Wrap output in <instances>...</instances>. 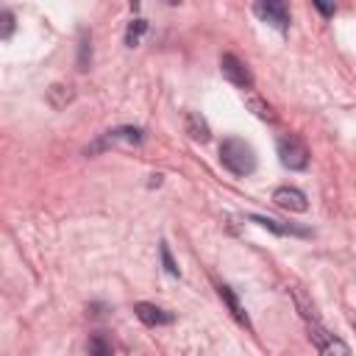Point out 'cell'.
<instances>
[{"label": "cell", "instance_id": "cell-1", "mask_svg": "<svg viewBox=\"0 0 356 356\" xmlns=\"http://www.w3.org/2000/svg\"><path fill=\"white\" fill-rule=\"evenodd\" d=\"M220 164L228 172L245 178L256 170V150L250 147V142H245L239 136H228L220 142Z\"/></svg>", "mask_w": 356, "mask_h": 356}, {"label": "cell", "instance_id": "cell-2", "mask_svg": "<svg viewBox=\"0 0 356 356\" xmlns=\"http://www.w3.org/2000/svg\"><path fill=\"white\" fill-rule=\"evenodd\" d=\"M278 159L286 170H306L309 167V147L298 134H286L278 139Z\"/></svg>", "mask_w": 356, "mask_h": 356}, {"label": "cell", "instance_id": "cell-3", "mask_svg": "<svg viewBox=\"0 0 356 356\" xmlns=\"http://www.w3.org/2000/svg\"><path fill=\"white\" fill-rule=\"evenodd\" d=\"M253 11H256V17H259L261 22H267L270 28H275V31H281V33L289 31V8H286V3H281V0H259V3L253 6Z\"/></svg>", "mask_w": 356, "mask_h": 356}, {"label": "cell", "instance_id": "cell-4", "mask_svg": "<svg viewBox=\"0 0 356 356\" xmlns=\"http://www.w3.org/2000/svg\"><path fill=\"white\" fill-rule=\"evenodd\" d=\"M220 72H222V78H228L234 86H239V89H253V75H250V70H248L234 53H222V56H220Z\"/></svg>", "mask_w": 356, "mask_h": 356}, {"label": "cell", "instance_id": "cell-5", "mask_svg": "<svg viewBox=\"0 0 356 356\" xmlns=\"http://www.w3.org/2000/svg\"><path fill=\"white\" fill-rule=\"evenodd\" d=\"M145 139V131L142 128H134V125H122V128H114V131H106L95 145L86 147V153H97V150H106L108 145H117V142H131V145H139Z\"/></svg>", "mask_w": 356, "mask_h": 356}, {"label": "cell", "instance_id": "cell-6", "mask_svg": "<svg viewBox=\"0 0 356 356\" xmlns=\"http://www.w3.org/2000/svg\"><path fill=\"white\" fill-rule=\"evenodd\" d=\"M273 203L284 211H306L309 209V200L298 186H278L273 192Z\"/></svg>", "mask_w": 356, "mask_h": 356}, {"label": "cell", "instance_id": "cell-7", "mask_svg": "<svg viewBox=\"0 0 356 356\" xmlns=\"http://www.w3.org/2000/svg\"><path fill=\"white\" fill-rule=\"evenodd\" d=\"M248 220L261 225V228H267V231H273V234H278V236H300V239L312 236L309 228H300V225H292V222H281V220H273V217H264V214H250Z\"/></svg>", "mask_w": 356, "mask_h": 356}, {"label": "cell", "instance_id": "cell-8", "mask_svg": "<svg viewBox=\"0 0 356 356\" xmlns=\"http://www.w3.org/2000/svg\"><path fill=\"white\" fill-rule=\"evenodd\" d=\"M134 314H136L145 325H150V328H156V325H170V323L175 320L172 312H167V309H161V306H156V303H145V300L134 303Z\"/></svg>", "mask_w": 356, "mask_h": 356}, {"label": "cell", "instance_id": "cell-9", "mask_svg": "<svg viewBox=\"0 0 356 356\" xmlns=\"http://www.w3.org/2000/svg\"><path fill=\"white\" fill-rule=\"evenodd\" d=\"M184 131L189 134V139H195V142H200V145L211 139V128H209L206 117L197 114V111H186V114H184Z\"/></svg>", "mask_w": 356, "mask_h": 356}, {"label": "cell", "instance_id": "cell-10", "mask_svg": "<svg viewBox=\"0 0 356 356\" xmlns=\"http://www.w3.org/2000/svg\"><path fill=\"white\" fill-rule=\"evenodd\" d=\"M217 295L222 298V303L228 306V312H231V314L236 317V323H242L245 328H250V317H248L245 306L239 303V298L234 295V289H231V286H225V284H220V286H217Z\"/></svg>", "mask_w": 356, "mask_h": 356}, {"label": "cell", "instance_id": "cell-11", "mask_svg": "<svg viewBox=\"0 0 356 356\" xmlns=\"http://www.w3.org/2000/svg\"><path fill=\"white\" fill-rule=\"evenodd\" d=\"M86 353L89 356H114V345L103 331H95L86 339Z\"/></svg>", "mask_w": 356, "mask_h": 356}, {"label": "cell", "instance_id": "cell-12", "mask_svg": "<svg viewBox=\"0 0 356 356\" xmlns=\"http://www.w3.org/2000/svg\"><path fill=\"white\" fill-rule=\"evenodd\" d=\"M289 292H292V298H295V309L306 317V323H314V320H317V312H314V303L306 298V292H303L300 286H292Z\"/></svg>", "mask_w": 356, "mask_h": 356}, {"label": "cell", "instance_id": "cell-13", "mask_svg": "<svg viewBox=\"0 0 356 356\" xmlns=\"http://www.w3.org/2000/svg\"><path fill=\"white\" fill-rule=\"evenodd\" d=\"M70 100H72V86H64V83H53V86L47 89V103H50L53 108H64Z\"/></svg>", "mask_w": 356, "mask_h": 356}, {"label": "cell", "instance_id": "cell-14", "mask_svg": "<svg viewBox=\"0 0 356 356\" xmlns=\"http://www.w3.org/2000/svg\"><path fill=\"white\" fill-rule=\"evenodd\" d=\"M245 106H248L259 120H264V122H275V111H273L259 95H248V97H245Z\"/></svg>", "mask_w": 356, "mask_h": 356}, {"label": "cell", "instance_id": "cell-15", "mask_svg": "<svg viewBox=\"0 0 356 356\" xmlns=\"http://www.w3.org/2000/svg\"><path fill=\"white\" fill-rule=\"evenodd\" d=\"M317 350H320V356H350L348 342H345V339H339V337H334V334H331V337H328Z\"/></svg>", "mask_w": 356, "mask_h": 356}, {"label": "cell", "instance_id": "cell-16", "mask_svg": "<svg viewBox=\"0 0 356 356\" xmlns=\"http://www.w3.org/2000/svg\"><path fill=\"white\" fill-rule=\"evenodd\" d=\"M145 31H147V19L134 17V19L128 22V31H125V44H128V47H136V44L142 42Z\"/></svg>", "mask_w": 356, "mask_h": 356}, {"label": "cell", "instance_id": "cell-17", "mask_svg": "<svg viewBox=\"0 0 356 356\" xmlns=\"http://www.w3.org/2000/svg\"><path fill=\"white\" fill-rule=\"evenodd\" d=\"M159 256H161V264H164V270L170 273V275H181V270H178V264H175V259H172V253H170V245L167 242H159Z\"/></svg>", "mask_w": 356, "mask_h": 356}, {"label": "cell", "instance_id": "cell-18", "mask_svg": "<svg viewBox=\"0 0 356 356\" xmlns=\"http://www.w3.org/2000/svg\"><path fill=\"white\" fill-rule=\"evenodd\" d=\"M0 22H3V28H0V39H8V36L14 33V14H11L8 8H3V11H0Z\"/></svg>", "mask_w": 356, "mask_h": 356}, {"label": "cell", "instance_id": "cell-19", "mask_svg": "<svg viewBox=\"0 0 356 356\" xmlns=\"http://www.w3.org/2000/svg\"><path fill=\"white\" fill-rule=\"evenodd\" d=\"M89 61H92V47H89V39L83 33V39H81V56H78V70H89Z\"/></svg>", "mask_w": 356, "mask_h": 356}, {"label": "cell", "instance_id": "cell-20", "mask_svg": "<svg viewBox=\"0 0 356 356\" xmlns=\"http://www.w3.org/2000/svg\"><path fill=\"white\" fill-rule=\"evenodd\" d=\"M314 8H317L323 17H334V11H337L334 6H325V3H314Z\"/></svg>", "mask_w": 356, "mask_h": 356}, {"label": "cell", "instance_id": "cell-21", "mask_svg": "<svg viewBox=\"0 0 356 356\" xmlns=\"http://www.w3.org/2000/svg\"><path fill=\"white\" fill-rule=\"evenodd\" d=\"M353 331H356V320H353Z\"/></svg>", "mask_w": 356, "mask_h": 356}]
</instances>
